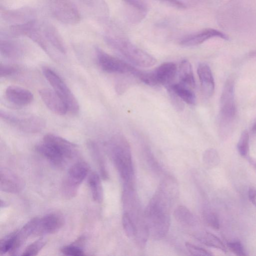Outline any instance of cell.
I'll return each instance as SVG.
<instances>
[{
    "mask_svg": "<svg viewBox=\"0 0 256 256\" xmlns=\"http://www.w3.org/2000/svg\"><path fill=\"white\" fill-rule=\"evenodd\" d=\"M36 150L54 166L60 168L68 160L63 153L53 144L42 141L35 147Z\"/></svg>",
    "mask_w": 256,
    "mask_h": 256,
    "instance_id": "obj_13",
    "label": "cell"
},
{
    "mask_svg": "<svg viewBox=\"0 0 256 256\" xmlns=\"http://www.w3.org/2000/svg\"><path fill=\"white\" fill-rule=\"evenodd\" d=\"M204 219L206 224L214 230L220 228V222L216 214L210 209H206L203 212Z\"/></svg>",
    "mask_w": 256,
    "mask_h": 256,
    "instance_id": "obj_33",
    "label": "cell"
},
{
    "mask_svg": "<svg viewBox=\"0 0 256 256\" xmlns=\"http://www.w3.org/2000/svg\"><path fill=\"white\" fill-rule=\"evenodd\" d=\"M172 105L178 110H182L184 108V104L180 98L170 88H166Z\"/></svg>",
    "mask_w": 256,
    "mask_h": 256,
    "instance_id": "obj_36",
    "label": "cell"
},
{
    "mask_svg": "<svg viewBox=\"0 0 256 256\" xmlns=\"http://www.w3.org/2000/svg\"><path fill=\"white\" fill-rule=\"evenodd\" d=\"M240 154L243 157H248L249 149V134L247 130H244L237 144Z\"/></svg>",
    "mask_w": 256,
    "mask_h": 256,
    "instance_id": "obj_32",
    "label": "cell"
},
{
    "mask_svg": "<svg viewBox=\"0 0 256 256\" xmlns=\"http://www.w3.org/2000/svg\"><path fill=\"white\" fill-rule=\"evenodd\" d=\"M227 246L228 248L234 254L237 256H245L244 248L240 242L234 241L227 243Z\"/></svg>",
    "mask_w": 256,
    "mask_h": 256,
    "instance_id": "obj_37",
    "label": "cell"
},
{
    "mask_svg": "<svg viewBox=\"0 0 256 256\" xmlns=\"http://www.w3.org/2000/svg\"><path fill=\"white\" fill-rule=\"evenodd\" d=\"M16 232H14L6 236L0 242V253L1 254L8 252H11L16 242Z\"/></svg>",
    "mask_w": 256,
    "mask_h": 256,
    "instance_id": "obj_29",
    "label": "cell"
},
{
    "mask_svg": "<svg viewBox=\"0 0 256 256\" xmlns=\"http://www.w3.org/2000/svg\"><path fill=\"white\" fill-rule=\"evenodd\" d=\"M214 37L228 40V38L224 34L213 28H206L182 38L180 44L184 46H193L200 44L206 40Z\"/></svg>",
    "mask_w": 256,
    "mask_h": 256,
    "instance_id": "obj_16",
    "label": "cell"
},
{
    "mask_svg": "<svg viewBox=\"0 0 256 256\" xmlns=\"http://www.w3.org/2000/svg\"><path fill=\"white\" fill-rule=\"evenodd\" d=\"M122 224L126 236L130 238H134L136 234V225L128 212H125L122 218Z\"/></svg>",
    "mask_w": 256,
    "mask_h": 256,
    "instance_id": "obj_28",
    "label": "cell"
},
{
    "mask_svg": "<svg viewBox=\"0 0 256 256\" xmlns=\"http://www.w3.org/2000/svg\"><path fill=\"white\" fill-rule=\"evenodd\" d=\"M1 16L11 25L26 23L35 19L34 12L28 8L14 10L0 9Z\"/></svg>",
    "mask_w": 256,
    "mask_h": 256,
    "instance_id": "obj_15",
    "label": "cell"
},
{
    "mask_svg": "<svg viewBox=\"0 0 256 256\" xmlns=\"http://www.w3.org/2000/svg\"><path fill=\"white\" fill-rule=\"evenodd\" d=\"M250 132L254 134H256V120L252 126Z\"/></svg>",
    "mask_w": 256,
    "mask_h": 256,
    "instance_id": "obj_43",
    "label": "cell"
},
{
    "mask_svg": "<svg viewBox=\"0 0 256 256\" xmlns=\"http://www.w3.org/2000/svg\"><path fill=\"white\" fill-rule=\"evenodd\" d=\"M109 146L116 167L123 181L125 188H133L134 170L130 147L124 137L114 136Z\"/></svg>",
    "mask_w": 256,
    "mask_h": 256,
    "instance_id": "obj_1",
    "label": "cell"
},
{
    "mask_svg": "<svg viewBox=\"0 0 256 256\" xmlns=\"http://www.w3.org/2000/svg\"><path fill=\"white\" fill-rule=\"evenodd\" d=\"M87 145L92 157L97 163L102 178L104 180H107L108 178V172L104 164V160L98 146L92 140H89Z\"/></svg>",
    "mask_w": 256,
    "mask_h": 256,
    "instance_id": "obj_25",
    "label": "cell"
},
{
    "mask_svg": "<svg viewBox=\"0 0 256 256\" xmlns=\"http://www.w3.org/2000/svg\"><path fill=\"white\" fill-rule=\"evenodd\" d=\"M203 160L208 168H212L219 164L220 159L217 152L214 149L210 148L204 152Z\"/></svg>",
    "mask_w": 256,
    "mask_h": 256,
    "instance_id": "obj_31",
    "label": "cell"
},
{
    "mask_svg": "<svg viewBox=\"0 0 256 256\" xmlns=\"http://www.w3.org/2000/svg\"><path fill=\"white\" fill-rule=\"evenodd\" d=\"M43 36L46 42L62 54L66 52L64 40L57 29L50 24H44L41 26Z\"/></svg>",
    "mask_w": 256,
    "mask_h": 256,
    "instance_id": "obj_19",
    "label": "cell"
},
{
    "mask_svg": "<svg viewBox=\"0 0 256 256\" xmlns=\"http://www.w3.org/2000/svg\"><path fill=\"white\" fill-rule=\"evenodd\" d=\"M152 72L156 86L162 85L166 88L174 83L178 68L174 62H164L157 67Z\"/></svg>",
    "mask_w": 256,
    "mask_h": 256,
    "instance_id": "obj_12",
    "label": "cell"
},
{
    "mask_svg": "<svg viewBox=\"0 0 256 256\" xmlns=\"http://www.w3.org/2000/svg\"><path fill=\"white\" fill-rule=\"evenodd\" d=\"M197 72L203 94L207 98L210 97L214 90V82L212 70L206 64H198Z\"/></svg>",
    "mask_w": 256,
    "mask_h": 256,
    "instance_id": "obj_18",
    "label": "cell"
},
{
    "mask_svg": "<svg viewBox=\"0 0 256 256\" xmlns=\"http://www.w3.org/2000/svg\"><path fill=\"white\" fill-rule=\"evenodd\" d=\"M174 7L178 8L184 9L186 8L184 3L179 0H164Z\"/></svg>",
    "mask_w": 256,
    "mask_h": 256,
    "instance_id": "obj_40",
    "label": "cell"
},
{
    "mask_svg": "<svg viewBox=\"0 0 256 256\" xmlns=\"http://www.w3.org/2000/svg\"><path fill=\"white\" fill-rule=\"evenodd\" d=\"M248 158V160L249 162L254 166V168L256 170V160H254L252 158Z\"/></svg>",
    "mask_w": 256,
    "mask_h": 256,
    "instance_id": "obj_41",
    "label": "cell"
},
{
    "mask_svg": "<svg viewBox=\"0 0 256 256\" xmlns=\"http://www.w3.org/2000/svg\"><path fill=\"white\" fill-rule=\"evenodd\" d=\"M180 83L194 89L196 87V81L192 66L187 60H183L180 64L178 69Z\"/></svg>",
    "mask_w": 256,
    "mask_h": 256,
    "instance_id": "obj_22",
    "label": "cell"
},
{
    "mask_svg": "<svg viewBox=\"0 0 256 256\" xmlns=\"http://www.w3.org/2000/svg\"><path fill=\"white\" fill-rule=\"evenodd\" d=\"M46 243V241L44 238H40L28 245L24 251L22 256H33L37 255Z\"/></svg>",
    "mask_w": 256,
    "mask_h": 256,
    "instance_id": "obj_30",
    "label": "cell"
},
{
    "mask_svg": "<svg viewBox=\"0 0 256 256\" xmlns=\"http://www.w3.org/2000/svg\"><path fill=\"white\" fill-rule=\"evenodd\" d=\"M108 44L130 64L144 68L156 64V58L140 48L129 42L106 37Z\"/></svg>",
    "mask_w": 256,
    "mask_h": 256,
    "instance_id": "obj_2",
    "label": "cell"
},
{
    "mask_svg": "<svg viewBox=\"0 0 256 256\" xmlns=\"http://www.w3.org/2000/svg\"><path fill=\"white\" fill-rule=\"evenodd\" d=\"M18 71V68L12 65L0 64V76L1 78L7 77L15 74Z\"/></svg>",
    "mask_w": 256,
    "mask_h": 256,
    "instance_id": "obj_38",
    "label": "cell"
},
{
    "mask_svg": "<svg viewBox=\"0 0 256 256\" xmlns=\"http://www.w3.org/2000/svg\"><path fill=\"white\" fill-rule=\"evenodd\" d=\"M42 70L54 90L65 102L68 111L72 114H77L80 109L78 101L64 80L48 67L44 66Z\"/></svg>",
    "mask_w": 256,
    "mask_h": 256,
    "instance_id": "obj_4",
    "label": "cell"
},
{
    "mask_svg": "<svg viewBox=\"0 0 256 256\" xmlns=\"http://www.w3.org/2000/svg\"><path fill=\"white\" fill-rule=\"evenodd\" d=\"M88 164L83 162L74 164L69 169L61 186L62 196L66 199L74 197L80 185L86 178L88 172Z\"/></svg>",
    "mask_w": 256,
    "mask_h": 256,
    "instance_id": "obj_5",
    "label": "cell"
},
{
    "mask_svg": "<svg viewBox=\"0 0 256 256\" xmlns=\"http://www.w3.org/2000/svg\"><path fill=\"white\" fill-rule=\"evenodd\" d=\"M186 247L188 252L192 256H210L212 254L209 251L202 248L192 244L190 242H186Z\"/></svg>",
    "mask_w": 256,
    "mask_h": 256,
    "instance_id": "obj_35",
    "label": "cell"
},
{
    "mask_svg": "<svg viewBox=\"0 0 256 256\" xmlns=\"http://www.w3.org/2000/svg\"><path fill=\"white\" fill-rule=\"evenodd\" d=\"M50 13L58 22L73 25L79 22L80 14L72 0H48Z\"/></svg>",
    "mask_w": 256,
    "mask_h": 256,
    "instance_id": "obj_6",
    "label": "cell"
},
{
    "mask_svg": "<svg viewBox=\"0 0 256 256\" xmlns=\"http://www.w3.org/2000/svg\"><path fill=\"white\" fill-rule=\"evenodd\" d=\"M0 116L6 122L26 133L40 132L46 126L45 120L38 116H19L2 110Z\"/></svg>",
    "mask_w": 256,
    "mask_h": 256,
    "instance_id": "obj_9",
    "label": "cell"
},
{
    "mask_svg": "<svg viewBox=\"0 0 256 256\" xmlns=\"http://www.w3.org/2000/svg\"><path fill=\"white\" fill-rule=\"evenodd\" d=\"M0 188L2 191L16 194L24 188L23 181L14 173L5 169L0 170Z\"/></svg>",
    "mask_w": 256,
    "mask_h": 256,
    "instance_id": "obj_17",
    "label": "cell"
},
{
    "mask_svg": "<svg viewBox=\"0 0 256 256\" xmlns=\"http://www.w3.org/2000/svg\"><path fill=\"white\" fill-rule=\"evenodd\" d=\"M196 238L200 242L208 246L218 249L224 252H226V248L220 240L210 232H201L198 234Z\"/></svg>",
    "mask_w": 256,
    "mask_h": 256,
    "instance_id": "obj_27",
    "label": "cell"
},
{
    "mask_svg": "<svg viewBox=\"0 0 256 256\" xmlns=\"http://www.w3.org/2000/svg\"><path fill=\"white\" fill-rule=\"evenodd\" d=\"M0 54L9 58L20 57L24 53V48L18 42L10 38L1 39L0 42Z\"/></svg>",
    "mask_w": 256,
    "mask_h": 256,
    "instance_id": "obj_21",
    "label": "cell"
},
{
    "mask_svg": "<svg viewBox=\"0 0 256 256\" xmlns=\"http://www.w3.org/2000/svg\"><path fill=\"white\" fill-rule=\"evenodd\" d=\"M235 79L233 76L226 81L220 99V118L222 126L230 124L236 114L234 100Z\"/></svg>",
    "mask_w": 256,
    "mask_h": 256,
    "instance_id": "obj_7",
    "label": "cell"
},
{
    "mask_svg": "<svg viewBox=\"0 0 256 256\" xmlns=\"http://www.w3.org/2000/svg\"><path fill=\"white\" fill-rule=\"evenodd\" d=\"M167 88H170L184 102L191 105L196 103V96L192 88L180 82L173 84Z\"/></svg>",
    "mask_w": 256,
    "mask_h": 256,
    "instance_id": "obj_23",
    "label": "cell"
},
{
    "mask_svg": "<svg viewBox=\"0 0 256 256\" xmlns=\"http://www.w3.org/2000/svg\"><path fill=\"white\" fill-rule=\"evenodd\" d=\"M144 220L149 234L154 238L161 239L166 235L170 226L168 211L150 202L144 212Z\"/></svg>",
    "mask_w": 256,
    "mask_h": 256,
    "instance_id": "obj_3",
    "label": "cell"
},
{
    "mask_svg": "<svg viewBox=\"0 0 256 256\" xmlns=\"http://www.w3.org/2000/svg\"><path fill=\"white\" fill-rule=\"evenodd\" d=\"M96 59L100 67L108 73L131 74L136 76L139 70L125 61L112 56L100 48L96 49Z\"/></svg>",
    "mask_w": 256,
    "mask_h": 256,
    "instance_id": "obj_8",
    "label": "cell"
},
{
    "mask_svg": "<svg viewBox=\"0 0 256 256\" xmlns=\"http://www.w3.org/2000/svg\"><path fill=\"white\" fill-rule=\"evenodd\" d=\"M5 96L10 103L20 107L29 104L34 99L33 94L30 90L16 86H8Z\"/></svg>",
    "mask_w": 256,
    "mask_h": 256,
    "instance_id": "obj_14",
    "label": "cell"
},
{
    "mask_svg": "<svg viewBox=\"0 0 256 256\" xmlns=\"http://www.w3.org/2000/svg\"><path fill=\"white\" fill-rule=\"evenodd\" d=\"M250 202L256 207V194L254 196L252 200H250Z\"/></svg>",
    "mask_w": 256,
    "mask_h": 256,
    "instance_id": "obj_44",
    "label": "cell"
},
{
    "mask_svg": "<svg viewBox=\"0 0 256 256\" xmlns=\"http://www.w3.org/2000/svg\"><path fill=\"white\" fill-rule=\"evenodd\" d=\"M64 224V218L57 212L47 214L41 218H38L34 236L52 234L58 232Z\"/></svg>",
    "mask_w": 256,
    "mask_h": 256,
    "instance_id": "obj_10",
    "label": "cell"
},
{
    "mask_svg": "<svg viewBox=\"0 0 256 256\" xmlns=\"http://www.w3.org/2000/svg\"><path fill=\"white\" fill-rule=\"evenodd\" d=\"M88 184L94 200L101 203L103 200L104 192L98 174L94 172H92L88 177Z\"/></svg>",
    "mask_w": 256,
    "mask_h": 256,
    "instance_id": "obj_24",
    "label": "cell"
},
{
    "mask_svg": "<svg viewBox=\"0 0 256 256\" xmlns=\"http://www.w3.org/2000/svg\"><path fill=\"white\" fill-rule=\"evenodd\" d=\"M174 214L176 220L184 225L192 226L196 223L194 216L184 206H178L175 209Z\"/></svg>",
    "mask_w": 256,
    "mask_h": 256,
    "instance_id": "obj_26",
    "label": "cell"
},
{
    "mask_svg": "<svg viewBox=\"0 0 256 256\" xmlns=\"http://www.w3.org/2000/svg\"><path fill=\"white\" fill-rule=\"evenodd\" d=\"M84 2L86 3L87 4L93 6L96 0H82Z\"/></svg>",
    "mask_w": 256,
    "mask_h": 256,
    "instance_id": "obj_42",
    "label": "cell"
},
{
    "mask_svg": "<svg viewBox=\"0 0 256 256\" xmlns=\"http://www.w3.org/2000/svg\"><path fill=\"white\" fill-rule=\"evenodd\" d=\"M43 141L50 142L58 148L67 159L72 158L76 153V146L58 136L48 134L44 136Z\"/></svg>",
    "mask_w": 256,
    "mask_h": 256,
    "instance_id": "obj_20",
    "label": "cell"
},
{
    "mask_svg": "<svg viewBox=\"0 0 256 256\" xmlns=\"http://www.w3.org/2000/svg\"><path fill=\"white\" fill-rule=\"evenodd\" d=\"M39 94L46 106L54 113L62 116L68 111L65 102L54 90L43 88L39 90Z\"/></svg>",
    "mask_w": 256,
    "mask_h": 256,
    "instance_id": "obj_11",
    "label": "cell"
},
{
    "mask_svg": "<svg viewBox=\"0 0 256 256\" xmlns=\"http://www.w3.org/2000/svg\"><path fill=\"white\" fill-rule=\"evenodd\" d=\"M126 4L130 6L140 12L145 13L147 11L146 4L141 0H122Z\"/></svg>",
    "mask_w": 256,
    "mask_h": 256,
    "instance_id": "obj_39",
    "label": "cell"
},
{
    "mask_svg": "<svg viewBox=\"0 0 256 256\" xmlns=\"http://www.w3.org/2000/svg\"><path fill=\"white\" fill-rule=\"evenodd\" d=\"M60 251L63 254L67 256H82L85 254L83 250L78 244L64 246L61 248Z\"/></svg>",
    "mask_w": 256,
    "mask_h": 256,
    "instance_id": "obj_34",
    "label": "cell"
}]
</instances>
